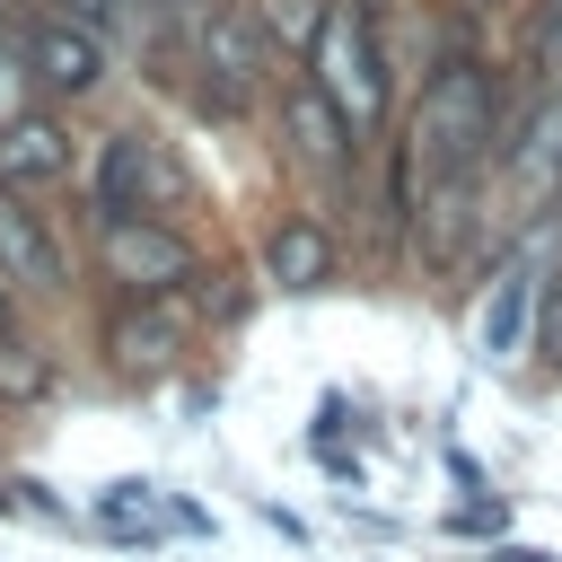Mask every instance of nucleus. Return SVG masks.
Wrapping results in <instances>:
<instances>
[{"instance_id": "1", "label": "nucleus", "mask_w": 562, "mask_h": 562, "mask_svg": "<svg viewBox=\"0 0 562 562\" xmlns=\"http://www.w3.org/2000/svg\"><path fill=\"white\" fill-rule=\"evenodd\" d=\"M509 79L483 70L474 53H439L422 70V97L404 114V167L413 184H465V176H492L501 167V132H509Z\"/></svg>"}, {"instance_id": "2", "label": "nucleus", "mask_w": 562, "mask_h": 562, "mask_svg": "<svg viewBox=\"0 0 562 562\" xmlns=\"http://www.w3.org/2000/svg\"><path fill=\"white\" fill-rule=\"evenodd\" d=\"M184 61H193V105H202V114H220V123L255 114V97H263V79H272V44H263V26H255V0L202 9L193 35H184Z\"/></svg>"}, {"instance_id": "3", "label": "nucleus", "mask_w": 562, "mask_h": 562, "mask_svg": "<svg viewBox=\"0 0 562 562\" xmlns=\"http://www.w3.org/2000/svg\"><path fill=\"white\" fill-rule=\"evenodd\" d=\"M307 70H316V88L351 114L360 140L386 123V105H395V70H386V35H378L369 0H334V9H325V35H316Z\"/></svg>"}, {"instance_id": "4", "label": "nucleus", "mask_w": 562, "mask_h": 562, "mask_svg": "<svg viewBox=\"0 0 562 562\" xmlns=\"http://www.w3.org/2000/svg\"><path fill=\"white\" fill-rule=\"evenodd\" d=\"M272 132H281V158L299 167V176H316V193H351L360 184V132H351V114L316 88V70H290L281 88H272Z\"/></svg>"}, {"instance_id": "5", "label": "nucleus", "mask_w": 562, "mask_h": 562, "mask_svg": "<svg viewBox=\"0 0 562 562\" xmlns=\"http://www.w3.org/2000/svg\"><path fill=\"white\" fill-rule=\"evenodd\" d=\"M88 228H97V263H105V281L123 299H184L193 272H202L193 237L176 220H158V211H105Z\"/></svg>"}, {"instance_id": "6", "label": "nucleus", "mask_w": 562, "mask_h": 562, "mask_svg": "<svg viewBox=\"0 0 562 562\" xmlns=\"http://www.w3.org/2000/svg\"><path fill=\"white\" fill-rule=\"evenodd\" d=\"M18 53H26V79L44 105H79L114 79V35L70 18V9H26L18 18Z\"/></svg>"}, {"instance_id": "7", "label": "nucleus", "mask_w": 562, "mask_h": 562, "mask_svg": "<svg viewBox=\"0 0 562 562\" xmlns=\"http://www.w3.org/2000/svg\"><path fill=\"white\" fill-rule=\"evenodd\" d=\"M193 202V176L184 158L158 140V132H105L97 140V167H88V220L105 211H184Z\"/></svg>"}, {"instance_id": "8", "label": "nucleus", "mask_w": 562, "mask_h": 562, "mask_svg": "<svg viewBox=\"0 0 562 562\" xmlns=\"http://www.w3.org/2000/svg\"><path fill=\"white\" fill-rule=\"evenodd\" d=\"M544 272H553V228H536V237H518V246L501 255V272H492V290H483V316H474V351H483V360H518V351H536V299H544Z\"/></svg>"}, {"instance_id": "9", "label": "nucleus", "mask_w": 562, "mask_h": 562, "mask_svg": "<svg viewBox=\"0 0 562 562\" xmlns=\"http://www.w3.org/2000/svg\"><path fill=\"white\" fill-rule=\"evenodd\" d=\"M501 176L527 211H562V88H527V105H509Z\"/></svg>"}, {"instance_id": "10", "label": "nucleus", "mask_w": 562, "mask_h": 562, "mask_svg": "<svg viewBox=\"0 0 562 562\" xmlns=\"http://www.w3.org/2000/svg\"><path fill=\"white\" fill-rule=\"evenodd\" d=\"M0 281L18 299H61L70 290V246H61L53 211H44V193L0 184Z\"/></svg>"}, {"instance_id": "11", "label": "nucleus", "mask_w": 562, "mask_h": 562, "mask_svg": "<svg viewBox=\"0 0 562 562\" xmlns=\"http://www.w3.org/2000/svg\"><path fill=\"white\" fill-rule=\"evenodd\" d=\"M97 351L114 378H167L184 360V307L176 299H114V316L97 325Z\"/></svg>"}, {"instance_id": "12", "label": "nucleus", "mask_w": 562, "mask_h": 562, "mask_svg": "<svg viewBox=\"0 0 562 562\" xmlns=\"http://www.w3.org/2000/svg\"><path fill=\"white\" fill-rule=\"evenodd\" d=\"M70 167H79V140H70V123H61V105H18L9 123H0V184H18V193H53V184H70Z\"/></svg>"}, {"instance_id": "13", "label": "nucleus", "mask_w": 562, "mask_h": 562, "mask_svg": "<svg viewBox=\"0 0 562 562\" xmlns=\"http://www.w3.org/2000/svg\"><path fill=\"white\" fill-rule=\"evenodd\" d=\"M334 263H342V246H334V228H325L316 211L272 220V237H263V281H272V290H325Z\"/></svg>"}, {"instance_id": "14", "label": "nucleus", "mask_w": 562, "mask_h": 562, "mask_svg": "<svg viewBox=\"0 0 562 562\" xmlns=\"http://www.w3.org/2000/svg\"><path fill=\"white\" fill-rule=\"evenodd\" d=\"M518 88H562V0H527V18H518Z\"/></svg>"}, {"instance_id": "15", "label": "nucleus", "mask_w": 562, "mask_h": 562, "mask_svg": "<svg viewBox=\"0 0 562 562\" xmlns=\"http://www.w3.org/2000/svg\"><path fill=\"white\" fill-rule=\"evenodd\" d=\"M325 9H334V0H255V26H263V44H272L281 61H307L316 35H325Z\"/></svg>"}, {"instance_id": "16", "label": "nucleus", "mask_w": 562, "mask_h": 562, "mask_svg": "<svg viewBox=\"0 0 562 562\" xmlns=\"http://www.w3.org/2000/svg\"><path fill=\"white\" fill-rule=\"evenodd\" d=\"M53 386V360L26 342V334H0V404H26Z\"/></svg>"}, {"instance_id": "17", "label": "nucleus", "mask_w": 562, "mask_h": 562, "mask_svg": "<svg viewBox=\"0 0 562 562\" xmlns=\"http://www.w3.org/2000/svg\"><path fill=\"white\" fill-rule=\"evenodd\" d=\"M184 299H193V316H211V325H228V316L246 307V290H237V272H211V263L193 272V290H184Z\"/></svg>"}, {"instance_id": "18", "label": "nucleus", "mask_w": 562, "mask_h": 562, "mask_svg": "<svg viewBox=\"0 0 562 562\" xmlns=\"http://www.w3.org/2000/svg\"><path fill=\"white\" fill-rule=\"evenodd\" d=\"M536 360L562 378V263L544 272V299H536Z\"/></svg>"}, {"instance_id": "19", "label": "nucleus", "mask_w": 562, "mask_h": 562, "mask_svg": "<svg viewBox=\"0 0 562 562\" xmlns=\"http://www.w3.org/2000/svg\"><path fill=\"white\" fill-rule=\"evenodd\" d=\"M18 105H35V79H26V53H18V35H9V44H0V123H9Z\"/></svg>"}, {"instance_id": "20", "label": "nucleus", "mask_w": 562, "mask_h": 562, "mask_svg": "<svg viewBox=\"0 0 562 562\" xmlns=\"http://www.w3.org/2000/svg\"><path fill=\"white\" fill-rule=\"evenodd\" d=\"M0 334H18V290L0 281Z\"/></svg>"}, {"instance_id": "21", "label": "nucleus", "mask_w": 562, "mask_h": 562, "mask_svg": "<svg viewBox=\"0 0 562 562\" xmlns=\"http://www.w3.org/2000/svg\"><path fill=\"white\" fill-rule=\"evenodd\" d=\"M158 9H176V18H202V9H220V0H158Z\"/></svg>"}, {"instance_id": "22", "label": "nucleus", "mask_w": 562, "mask_h": 562, "mask_svg": "<svg viewBox=\"0 0 562 562\" xmlns=\"http://www.w3.org/2000/svg\"><path fill=\"white\" fill-rule=\"evenodd\" d=\"M457 9H465V18H492V9H509V0H457Z\"/></svg>"}, {"instance_id": "23", "label": "nucleus", "mask_w": 562, "mask_h": 562, "mask_svg": "<svg viewBox=\"0 0 562 562\" xmlns=\"http://www.w3.org/2000/svg\"><path fill=\"white\" fill-rule=\"evenodd\" d=\"M492 562H544V553H492Z\"/></svg>"}, {"instance_id": "24", "label": "nucleus", "mask_w": 562, "mask_h": 562, "mask_svg": "<svg viewBox=\"0 0 562 562\" xmlns=\"http://www.w3.org/2000/svg\"><path fill=\"white\" fill-rule=\"evenodd\" d=\"M140 9H158V0H140Z\"/></svg>"}]
</instances>
